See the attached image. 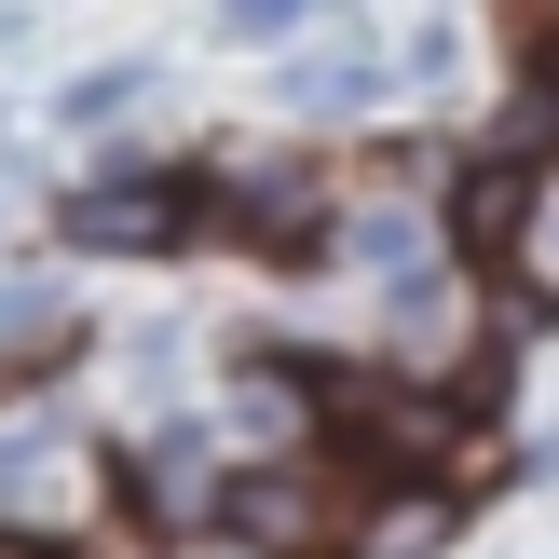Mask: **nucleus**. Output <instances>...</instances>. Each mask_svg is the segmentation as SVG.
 <instances>
[{
  "label": "nucleus",
  "instance_id": "nucleus-1",
  "mask_svg": "<svg viewBox=\"0 0 559 559\" xmlns=\"http://www.w3.org/2000/svg\"><path fill=\"white\" fill-rule=\"evenodd\" d=\"M218 519H233V533H260L273 559H287V546H328V533H342V506H328V478H314V464H260V478H233V491H218Z\"/></svg>",
  "mask_w": 559,
  "mask_h": 559
},
{
  "label": "nucleus",
  "instance_id": "nucleus-2",
  "mask_svg": "<svg viewBox=\"0 0 559 559\" xmlns=\"http://www.w3.org/2000/svg\"><path fill=\"white\" fill-rule=\"evenodd\" d=\"M191 233V191L178 178H109V191H69V246H109V260H136V246H178Z\"/></svg>",
  "mask_w": 559,
  "mask_h": 559
},
{
  "label": "nucleus",
  "instance_id": "nucleus-3",
  "mask_svg": "<svg viewBox=\"0 0 559 559\" xmlns=\"http://www.w3.org/2000/svg\"><path fill=\"white\" fill-rule=\"evenodd\" d=\"M451 491L437 478H396V491H369V506L342 519V559H424V546H451Z\"/></svg>",
  "mask_w": 559,
  "mask_h": 559
},
{
  "label": "nucleus",
  "instance_id": "nucleus-4",
  "mask_svg": "<svg viewBox=\"0 0 559 559\" xmlns=\"http://www.w3.org/2000/svg\"><path fill=\"white\" fill-rule=\"evenodd\" d=\"M136 506L151 519H218V464H205V437H151V451H136Z\"/></svg>",
  "mask_w": 559,
  "mask_h": 559
},
{
  "label": "nucleus",
  "instance_id": "nucleus-5",
  "mask_svg": "<svg viewBox=\"0 0 559 559\" xmlns=\"http://www.w3.org/2000/svg\"><path fill=\"white\" fill-rule=\"evenodd\" d=\"M451 218H464V246H478V260H506V246L533 233V164H478Z\"/></svg>",
  "mask_w": 559,
  "mask_h": 559
},
{
  "label": "nucleus",
  "instance_id": "nucleus-6",
  "mask_svg": "<svg viewBox=\"0 0 559 559\" xmlns=\"http://www.w3.org/2000/svg\"><path fill=\"white\" fill-rule=\"evenodd\" d=\"M369 82H382V55H369V41H342V55H314V69H287V96H300V109H355Z\"/></svg>",
  "mask_w": 559,
  "mask_h": 559
},
{
  "label": "nucleus",
  "instance_id": "nucleus-7",
  "mask_svg": "<svg viewBox=\"0 0 559 559\" xmlns=\"http://www.w3.org/2000/svg\"><path fill=\"white\" fill-rule=\"evenodd\" d=\"M136 96H151V69H82L55 109H69V123H109V109H136Z\"/></svg>",
  "mask_w": 559,
  "mask_h": 559
},
{
  "label": "nucleus",
  "instance_id": "nucleus-8",
  "mask_svg": "<svg viewBox=\"0 0 559 559\" xmlns=\"http://www.w3.org/2000/svg\"><path fill=\"white\" fill-rule=\"evenodd\" d=\"M300 14H314V0H218V27H233V41H287Z\"/></svg>",
  "mask_w": 559,
  "mask_h": 559
},
{
  "label": "nucleus",
  "instance_id": "nucleus-9",
  "mask_svg": "<svg viewBox=\"0 0 559 559\" xmlns=\"http://www.w3.org/2000/svg\"><path fill=\"white\" fill-rule=\"evenodd\" d=\"M178 559H273V546H260V533H191Z\"/></svg>",
  "mask_w": 559,
  "mask_h": 559
},
{
  "label": "nucleus",
  "instance_id": "nucleus-10",
  "mask_svg": "<svg viewBox=\"0 0 559 559\" xmlns=\"http://www.w3.org/2000/svg\"><path fill=\"white\" fill-rule=\"evenodd\" d=\"M0 559H55V546H27V533H0Z\"/></svg>",
  "mask_w": 559,
  "mask_h": 559
}]
</instances>
